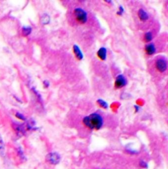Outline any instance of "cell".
Instances as JSON below:
<instances>
[{"instance_id":"ba28073f","label":"cell","mask_w":168,"mask_h":169,"mask_svg":"<svg viewBox=\"0 0 168 169\" xmlns=\"http://www.w3.org/2000/svg\"><path fill=\"white\" fill-rule=\"evenodd\" d=\"M106 53H107V51L105 47H101L98 51L97 55L98 58H100L101 60H105L106 59Z\"/></svg>"},{"instance_id":"8992f818","label":"cell","mask_w":168,"mask_h":169,"mask_svg":"<svg viewBox=\"0 0 168 169\" xmlns=\"http://www.w3.org/2000/svg\"><path fill=\"white\" fill-rule=\"evenodd\" d=\"M145 49L146 53L148 55H152L154 54L156 50L155 45H154L153 43H150V44L146 45Z\"/></svg>"},{"instance_id":"52a82bcc","label":"cell","mask_w":168,"mask_h":169,"mask_svg":"<svg viewBox=\"0 0 168 169\" xmlns=\"http://www.w3.org/2000/svg\"><path fill=\"white\" fill-rule=\"evenodd\" d=\"M73 51L74 53H75V55L76 58L78 59V60H82V59H83L84 56L83 54H82V52H81L80 49H79V47L78 46V45H74L73 46Z\"/></svg>"},{"instance_id":"7a4b0ae2","label":"cell","mask_w":168,"mask_h":169,"mask_svg":"<svg viewBox=\"0 0 168 169\" xmlns=\"http://www.w3.org/2000/svg\"><path fill=\"white\" fill-rule=\"evenodd\" d=\"M76 21L81 24H84L87 21V14L85 11L81 8H76L74 11Z\"/></svg>"},{"instance_id":"2e32d148","label":"cell","mask_w":168,"mask_h":169,"mask_svg":"<svg viewBox=\"0 0 168 169\" xmlns=\"http://www.w3.org/2000/svg\"><path fill=\"white\" fill-rule=\"evenodd\" d=\"M139 166L141 168H148V163L146 161H141L139 162Z\"/></svg>"},{"instance_id":"30bf717a","label":"cell","mask_w":168,"mask_h":169,"mask_svg":"<svg viewBox=\"0 0 168 169\" xmlns=\"http://www.w3.org/2000/svg\"><path fill=\"white\" fill-rule=\"evenodd\" d=\"M14 129L15 130L16 132H17L18 134L19 135H22L25 134V128L22 127V125H20V124H15L14 125Z\"/></svg>"},{"instance_id":"3957f363","label":"cell","mask_w":168,"mask_h":169,"mask_svg":"<svg viewBox=\"0 0 168 169\" xmlns=\"http://www.w3.org/2000/svg\"><path fill=\"white\" fill-rule=\"evenodd\" d=\"M61 160L60 155L56 152L50 153L46 156V161L51 165H56L60 163Z\"/></svg>"},{"instance_id":"4fadbf2b","label":"cell","mask_w":168,"mask_h":169,"mask_svg":"<svg viewBox=\"0 0 168 169\" xmlns=\"http://www.w3.org/2000/svg\"><path fill=\"white\" fill-rule=\"evenodd\" d=\"M144 40H145V41L146 42H148L153 40V35H152L151 32H148V33H146L145 34V36H144Z\"/></svg>"},{"instance_id":"ffe728a7","label":"cell","mask_w":168,"mask_h":169,"mask_svg":"<svg viewBox=\"0 0 168 169\" xmlns=\"http://www.w3.org/2000/svg\"><path fill=\"white\" fill-rule=\"evenodd\" d=\"M45 83H47V81H45V82H44V84H45ZM45 85H46V86H45L48 87V86H48V85H49V83H47V84H46Z\"/></svg>"},{"instance_id":"7c38bea8","label":"cell","mask_w":168,"mask_h":169,"mask_svg":"<svg viewBox=\"0 0 168 169\" xmlns=\"http://www.w3.org/2000/svg\"><path fill=\"white\" fill-rule=\"evenodd\" d=\"M49 21L50 18L49 16L48 15L44 14L41 17V24H43V25H46V24H48L49 23Z\"/></svg>"},{"instance_id":"9c48e42d","label":"cell","mask_w":168,"mask_h":169,"mask_svg":"<svg viewBox=\"0 0 168 169\" xmlns=\"http://www.w3.org/2000/svg\"><path fill=\"white\" fill-rule=\"evenodd\" d=\"M138 17H139L140 19L143 21H145L146 20H148V13L143 9H139V11H138Z\"/></svg>"},{"instance_id":"e0dca14e","label":"cell","mask_w":168,"mask_h":169,"mask_svg":"<svg viewBox=\"0 0 168 169\" xmlns=\"http://www.w3.org/2000/svg\"><path fill=\"white\" fill-rule=\"evenodd\" d=\"M4 149V142L1 138V135H0V151H1Z\"/></svg>"},{"instance_id":"8fae6325","label":"cell","mask_w":168,"mask_h":169,"mask_svg":"<svg viewBox=\"0 0 168 169\" xmlns=\"http://www.w3.org/2000/svg\"><path fill=\"white\" fill-rule=\"evenodd\" d=\"M32 32V28L30 26H23L22 29V35L25 36H27L29 34H30Z\"/></svg>"},{"instance_id":"ac0fdd59","label":"cell","mask_w":168,"mask_h":169,"mask_svg":"<svg viewBox=\"0 0 168 169\" xmlns=\"http://www.w3.org/2000/svg\"><path fill=\"white\" fill-rule=\"evenodd\" d=\"M18 154L19 155V156L20 157V158H22V159H24L25 158V155H24L23 153V151H22V150L20 148H18Z\"/></svg>"},{"instance_id":"9a60e30c","label":"cell","mask_w":168,"mask_h":169,"mask_svg":"<svg viewBox=\"0 0 168 169\" xmlns=\"http://www.w3.org/2000/svg\"><path fill=\"white\" fill-rule=\"evenodd\" d=\"M15 117H17V119H20L21 120H24V121H25V120H26V117L24 116L22 114H21V113H20V112H16Z\"/></svg>"},{"instance_id":"6da1fadb","label":"cell","mask_w":168,"mask_h":169,"mask_svg":"<svg viewBox=\"0 0 168 169\" xmlns=\"http://www.w3.org/2000/svg\"><path fill=\"white\" fill-rule=\"evenodd\" d=\"M83 123L85 127L89 129L97 130L102 128L104 120L99 114L92 113L84 118Z\"/></svg>"},{"instance_id":"5bb4252c","label":"cell","mask_w":168,"mask_h":169,"mask_svg":"<svg viewBox=\"0 0 168 169\" xmlns=\"http://www.w3.org/2000/svg\"><path fill=\"white\" fill-rule=\"evenodd\" d=\"M97 103H98V105L101 107H103L104 109H106L108 107V104L106 102H105V101H103V100H98L97 101Z\"/></svg>"},{"instance_id":"d6986e66","label":"cell","mask_w":168,"mask_h":169,"mask_svg":"<svg viewBox=\"0 0 168 169\" xmlns=\"http://www.w3.org/2000/svg\"><path fill=\"white\" fill-rule=\"evenodd\" d=\"M127 152L129 153H130V154H136L137 153V152H136L135 151H133V150H130V149L127 150Z\"/></svg>"},{"instance_id":"5b68a950","label":"cell","mask_w":168,"mask_h":169,"mask_svg":"<svg viewBox=\"0 0 168 169\" xmlns=\"http://www.w3.org/2000/svg\"><path fill=\"white\" fill-rule=\"evenodd\" d=\"M127 84L126 78L124 75L119 74L116 77L115 81V87L116 88H122L124 87Z\"/></svg>"},{"instance_id":"277c9868","label":"cell","mask_w":168,"mask_h":169,"mask_svg":"<svg viewBox=\"0 0 168 169\" xmlns=\"http://www.w3.org/2000/svg\"><path fill=\"white\" fill-rule=\"evenodd\" d=\"M156 68L159 72H164L167 70V62L166 60L163 59H159L156 61L155 63Z\"/></svg>"}]
</instances>
